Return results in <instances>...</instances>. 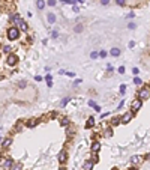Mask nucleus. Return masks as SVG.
Instances as JSON below:
<instances>
[{"label": "nucleus", "instance_id": "1", "mask_svg": "<svg viewBox=\"0 0 150 170\" xmlns=\"http://www.w3.org/2000/svg\"><path fill=\"white\" fill-rule=\"evenodd\" d=\"M18 36H20V29H18V27L12 26V27H9V29H8V38L11 39V41H15Z\"/></svg>", "mask_w": 150, "mask_h": 170}, {"label": "nucleus", "instance_id": "2", "mask_svg": "<svg viewBox=\"0 0 150 170\" xmlns=\"http://www.w3.org/2000/svg\"><path fill=\"white\" fill-rule=\"evenodd\" d=\"M138 98H140L141 101L149 99L150 98V89L149 87H141L140 90H138Z\"/></svg>", "mask_w": 150, "mask_h": 170}, {"label": "nucleus", "instance_id": "3", "mask_svg": "<svg viewBox=\"0 0 150 170\" xmlns=\"http://www.w3.org/2000/svg\"><path fill=\"white\" fill-rule=\"evenodd\" d=\"M143 107V101L140 99V98H137V99H134L131 103V109H132V113H137L138 110H140Z\"/></svg>", "mask_w": 150, "mask_h": 170}, {"label": "nucleus", "instance_id": "4", "mask_svg": "<svg viewBox=\"0 0 150 170\" xmlns=\"http://www.w3.org/2000/svg\"><path fill=\"white\" fill-rule=\"evenodd\" d=\"M132 116H134V113H132V111L125 113V115L120 117V123H129V122H131V119H132Z\"/></svg>", "mask_w": 150, "mask_h": 170}, {"label": "nucleus", "instance_id": "5", "mask_svg": "<svg viewBox=\"0 0 150 170\" xmlns=\"http://www.w3.org/2000/svg\"><path fill=\"white\" fill-rule=\"evenodd\" d=\"M6 62H8V65H9V66H15V65H17V62H18V57H17V54H12V53H11V54L8 56Z\"/></svg>", "mask_w": 150, "mask_h": 170}, {"label": "nucleus", "instance_id": "6", "mask_svg": "<svg viewBox=\"0 0 150 170\" xmlns=\"http://www.w3.org/2000/svg\"><path fill=\"white\" fill-rule=\"evenodd\" d=\"M57 160H59L60 164H63L66 160H68V152H66V151H62V152H60V154L57 155Z\"/></svg>", "mask_w": 150, "mask_h": 170}, {"label": "nucleus", "instance_id": "7", "mask_svg": "<svg viewBox=\"0 0 150 170\" xmlns=\"http://www.w3.org/2000/svg\"><path fill=\"white\" fill-rule=\"evenodd\" d=\"M21 17H20V14H14V15H11V23H12V24H20L21 23Z\"/></svg>", "mask_w": 150, "mask_h": 170}, {"label": "nucleus", "instance_id": "8", "mask_svg": "<svg viewBox=\"0 0 150 170\" xmlns=\"http://www.w3.org/2000/svg\"><path fill=\"white\" fill-rule=\"evenodd\" d=\"M99 151H101V143H99V141H93L92 143V152L93 154H98Z\"/></svg>", "mask_w": 150, "mask_h": 170}, {"label": "nucleus", "instance_id": "9", "mask_svg": "<svg viewBox=\"0 0 150 170\" xmlns=\"http://www.w3.org/2000/svg\"><path fill=\"white\" fill-rule=\"evenodd\" d=\"M12 166H14V161L11 160V158H8V160L3 163V167H5V169H9V170H11V169H12Z\"/></svg>", "mask_w": 150, "mask_h": 170}, {"label": "nucleus", "instance_id": "10", "mask_svg": "<svg viewBox=\"0 0 150 170\" xmlns=\"http://www.w3.org/2000/svg\"><path fill=\"white\" fill-rule=\"evenodd\" d=\"M47 18H48V23H50V24H54V23H56V15H54L53 12H48Z\"/></svg>", "mask_w": 150, "mask_h": 170}, {"label": "nucleus", "instance_id": "11", "mask_svg": "<svg viewBox=\"0 0 150 170\" xmlns=\"http://www.w3.org/2000/svg\"><path fill=\"white\" fill-rule=\"evenodd\" d=\"M93 169V163L92 161H86L83 164V170H92Z\"/></svg>", "mask_w": 150, "mask_h": 170}, {"label": "nucleus", "instance_id": "12", "mask_svg": "<svg viewBox=\"0 0 150 170\" xmlns=\"http://www.w3.org/2000/svg\"><path fill=\"white\" fill-rule=\"evenodd\" d=\"M18 26H20V30H23V32H27V29H29V26H27V23L24 20H21V23Z\"/></svg>", "mask_w": 150, "mask_h": 170}, {"label": "nucleus", "instance_id": "13", "mask_svg": "<svg viewBox=\"0 0 150 170\" xmlns=\"http://www.w3.org/2000/svg\"><path fill=\"white\" fill-rule=\"evenodd\" d=\"M66 134H68V135H74L75 134V128L72 125H68V127H66Z\"/></svg>", "mask_w": 150, "mask_h": 170}, {"label": "nucleus", "instance_id": "14", "mask_svg": "<svg viewBox=\"0 0 150 170\" xmlns=\"http://www.w3.org/2000/svg\"><path fill=\"white\" fill-rule=\"evenodd\" d=\"M89 105H90L92 109H95L96 111H101V107H99V105L95 103V101H92V99H90V101H89Z\"/></svg>", "mask_w": 150, "mask_h": 170}, {"label": "nucleus", "instance_id": "15", "mask_svg": "<svg viewBox=\"0 0 150 170\" xmlns=\"http://www.w3.org/2000/svg\"><path fill=\"white\" fill-rule=\"evenodd\" d=\"M110 54L113 56V57H119V56H120V50H119V48H111Z\"/></svg>", "mask_w": 150, "mask_h": 170}, {"label": "nucleus", "instance_id": "16", "mask_svg": "<svg viewBox=\"0 0 150 170\" xmlns=\"http://www.w3.org/2000/svg\"><path fill=\"white\" fill-rule=\"evenodd\" d=\"M36 123H38V122L35 121V119H30V121L26 122V127H27V128H33V127H36Z\"/></svg>", "mask_w": 150, "mask_h": 170}, {"label": "nucleus", "instance_id": "17", "mask_svg": "<svg viewBox=\"0 0 150 170\" xmlns=\"http://www.w3.org/2000/svg\"><path fill=\"white\" fill-rule=\"evenodd\" d=\"M93 125H95V119H93V117H89L87 122H86V128H92Z\"/></svg>", "mask_w": 150, "mask_h": 170}, {"label": "nucleus", "instance_id": "18", "mask_svg": "<svg viewBox=\"0 0 150 170\" xmlns=\"http://www.w3.org/2000/svg\"><path fill=\"white\" fill-rule=\"evenodd\" d=\"M45 80H47V86L48 87H53V77H51V74H48L45 77Z\"/></svg>", "mask_w": 150, "mask_h": 170}, {"label": "nucleus", "instance_id": "19", "mask_svg": "<svg viewBox=\"0 0 150 170\" xmlns=\"http://www.w3.org/2000/svg\"><path fill=\"white\" fill-rule=\"evenodd\" d=\"M119 123H120V117H119V116H116V117H113V119H111V125H113V127L119 125Z\"/></svg>", "mask_w": 150, "mask_h": 170}, {"label": "nucleus", "instance_id": "20", "mask_svg": "<svg viewBox=\"0 0 150 170\" xmlns=\"http://www.w3.org/2000/svg\"><path fill=\"white\" fill-rule=\"evenodd\" d=\"M36 8L38 9H44V8H45V2H44V0H38V2H36Z\"/></svg>", "mask_w": 150, "mask_h": 170}, {"label": "nucleus", "instance_id": "21", "mask_svg": "<svg viewBox=\"0 0 150 170\" xmlns=\"http://www.w3.org/2000/svg\"><path fill=\"white\" fill-rule=\"evenodd\" d=\"M140 161H141V158L138 157V155H134V157L131 158V163H132V164H137V163H140Z\"/></svg>", "mask_w": 150, "mask_h": 170}, {"label": "nucleus", "instance_id": "22", "mask_svg": "<svg viewBox=\"0 0 150 170\" xmlns=\"http://www.w3.org/2000/svg\"><path fill=\"white\" fill-rule=\"evenodd\" d=\"M60 123H62L63 127H68L69 125V119L68 117H62V119H60Z\"/></svg>", "mask_w": 150, "mask_h": 170}, {"label": "nucleus", "instance_id": "23", "mask_svg": "<svg viewBox=\"0 0 150 170\" xmlns=\"http://www.w3.org/2000/svg\"><path fill=\"white\" fill-rule=\"evenodd\" d=\"M69 101H71V96H66V98H63V99H62V103H60V105H62V107H65L66 104L69 103Z\"/></svg>", "mask_w": 150, "mask_h": 170}, {"label": "nucleus", "instance_id": "24", "mask_svg": "<svg viewBox=\"0 0 150 170\" xmlns=\"http://www.w3.org/2000/svg\"><path fill=\"white\" fill-rule=\"evenodd\" d=\"M21 167H23V166H21V163H15L11 170H21Z\"/></svg>", "mask_w": 150, "mask_h": 170}, {"label": "nucleus", "instance_id": "25", "mask_svg": "<svg viewBox=\"0 0 150 170\" xmlns=\"http://www.w3.org/2000/svg\"><path fill=\"white\" fill-rule=\"evenodd\" d=\"M3 51L8 53V54H11V51H12V47H9V45H5V47H3Z\"/></svg>", "mask_w": 150, "mask_h": 170}, {"label": "nucleus", "instance_id": "26", "mask_svg": "<svg viewBox=\"0 0 150 170\" xmlns=\"http://www.w3.org/2000/svg\"><path fill=\"white\" fill-rule=\"evenodd\" d=\"M104 133H105V137H111V134H113V129H111V128H107Z\"/></svg>", "mask_w": 150, "mask_h": 170}, {"label": "nucleus", "instance_id": "27", "mask_svg": "<svg viewBox=\"0 0 150 170\" xmlns=\"http://www.w3.org/2000/svg\"><path fill=\"white\" fill-rule=\"evenodd\" d=\"M11 143H12V140H11V139H5L3 140V146H5V148H8Z\"/></svg>", "mask_w": 150, "mask_h": 170}, {"label": "nucleus", "instance_id": "28", "mask_svg": "<svg viewBox=\"0 0 150 170\" xmlns=\"http://www.w3.org/2000/svg\"><path fill=\"white\" fill-rule=\"evenodd\" d=\"M134 84H137V86H140V84H143V81H141V78H138V77H135V78H134Z\"/></svg>", "mask_w": 150, "mask_h": 170}, {"label": "nucleus", "instance_id": "29", "mask_svg": "<svg viewBox=\"0 0 150 170\" xmlns=\"http://www.w3.org/2000/svg\"><path fill=\"white\" fill-rule=\"evenodd\" d=\"M26 86H27V83H26V81H24V80H21V81H20V83H18V87H20V89H24V87H26Z\"/></svg>", "mask_w": 150, "mask_h": 170}, {"label": "nucleus", "instance_id": "30", "mask_svg": "<svg viewBox=\"0 0 150 170\" xmlns=\"http://www.w3.org/2000/svg\"><path fill=\"white\" fill-rule=\"evenodd\" d=\"M74 30H75L77 33H80V32H83V26H81V24H78V26H75V27H74Z\"/></svg>", "mask_w": 150, "mask_h": 170}, {"label": "nucleus", "instance_id": "31", "mask_svg": "<svg viewBox=\"0 0 150 170\" xmlns=\"http://www.w3.org/2000/svg\"><path fill=\"white\" fill-rule=\"evenodd\" d=\"M116 3H117L119 6H125V5H126V0H116Z\"/></svg>", "mask_w": 150, "mask_h": 170}, {"label": "nucleus", "instance_id": "32", "mask_svg": "<svg viewBox=\"0 0 150 170\" xmlns=\"http://www.w3.org/2000/svg\"><path fill=\"white\" fill-rule=\"evenodd\" d=\"M125 92H126V84H122V86H120V93L125 95Z\"/></svg>", "mask_w": 150, "mask_h": 170}, {"label": "nucleus", "instance_id": "33", "mask_svg": "<svg viewBox=\"0 0 150 170\" xmlns=\"http://www.w3.org/2000/svg\"><path fill=\"white\" fill-rule=\"evenodd\" d=\"M135 27H137V24H135V23H129V24H128V29H131V30H134Z\"/></svg>", "mask_w": 150, "mask_h": 170}, {"label": "nucleus", "instance_id": "34", "mask_svg": "<svg viewBox=\"0 0 150 170\" xmlns=\"http://www.w3.org/2000/svg\"><path fill=\"white\" fill-rule=\"evenodd\" d=\"M98 56H99V53H96V51H92V53H90V57H92V59H96Z\"/></svg>", "mask_w": 150, "mask_h": 170}, {"label": "nucleus", "instance_id": "35", "mask_svg": "<svg viewBox=\"0 0 150 170\" xmlns=\"http://www.w3.org/2000/svg\"><path fill=\"white\" fill-rule=\"evenodd\" d=\"M47 5H48V6H54V5H56V0H48Z\"/></svg>", "mask_w": 150, "mask_h": 170}, {"label": "nucleus", "instance_id": "36", "mask_svg": "<svg viewBox=\"0 0 150 170\" xmlns=\"http://www.w3.org/2000/svg\"><path fill=\"white\" fill-rule=\"evenodd\" d=\"M117 71H119V74H125V66H120Z\"/></svg>", "mask_w": 150, "mask_h": 170}, {"label": "nucleus", "instance_id": "37", "mask_svg": "<svg viewBox=\"0 0 150 170\" xmlns=\"http://www.w3.org/2000/svg\"><path fill=\"white\" fill-rule=\"evenodd\" d=\"M138 72H140V71H138V68H134V69H132V74H134V75H138Z\"/></svg>", "mask_w": 150, "mask_h": 170}, {"label": "nucleus", "instance_id": "38", "mask_svg": "<svg viewBox=\"0 0 150 170\" xmlns=\"http://www.w3.org/2000/svg\"><path fill=\"white\" fill-rule=\"evenodd\" d=\"M126 17H128V18H134V17H135V14H134V12H129V14H128Z\"/></svg>", "mask_w": 150, "mask_h": 170}, {"label": "nucleus", "instance_id": "39", "mask_svg": "<svg viewBox=\"0 0 150 170\" xmlns=\"http://www.w3.org/2000/svg\"><path fill=\"white\" fill-rule=\"evenodd\" d=\"M99 56H101V57H105V56H107V51H104V50H102V51L99 53Z\"/></svg>", "mask_w": 150, "mask_h": 170}, {"label": "nucleus", "instance_id": "40", "mask_svg": "<svg viewBox=\"0 0 150 170\" xmlns=\"http://www.w3.org/2000/svg\"><path fill=\"white\" fill-rule=\"evenodd\" d=\"M56 116H57V113H56V111H51V113H50V117H56Z\"/></svg>", "mask_w": 150, "mask_h": 170}, {"label": "nucleus", "instance_id": "41", "mask_svg": "<svg viewBox=\"0 0 150 170\" xmlns=\"http://www.w3.org/2000/svg\"><path fill=\"white\" fill-rule=\"evenodd\" d=\"M66 75H69V77H75V72H66Z\"/></svg>", "mask_w": 150, "mask_h": 170}, {"label": "nucleus", "instance_id": "42", "mask_svg": "<svg viewBox=\"0 0 150 170\" xmlns=\"http://www.w3.org/2000/svg\"><path fill=\"white\" fill-rule=\"evenodd\" d=\"M57 36H59V33H57V30H54V32H53V38H57Z\"/></svg>", "mask_w": 150, "mask_h": 170}, {"label": "nucleus", "instance_id": "43", "mask_svg": "<svg viewBox=\"0 0 150 170\" xmlns=\"http://www.w3.org/2000/svg\"><path fill=\"white\" fill-rule=\"evenodd\" d=\"M35 80H36V81H41V80H42V77H41V75H36V77H35Z\"/></svg>", "mask_w": 150, "mask_h": 170}, {"label": "nucleus", "instance_id": "44", "mask_svg": "<svg viewBox=\"0 0 150 170\" xmlns=\"http://www.w3.org/2000/svg\"><path fill=\"white\" fill-rule=\"evenodd\" d=\"M101 3H102V5H108L110 0H101Z\"/></svg>", "mask_w": 150, "mask_h": 170}, {"label": "nucleus", "instance_id": "45", "mask_svg": "<svg viewBox=\"0 0 150 170\" xmlns=\"http://www.w3.org/2000/svg\"><path fill=\"white\" fill-rule=\"evenodd\" d=\"M123 104H125V103H123V101H122V103L119 104V109H117V110H120V109H123Z\"/></svg>", "mask_w": 150, "mask_h": 170}, {"label": "nucleus", "instance_id": "46", "mask_svg": "<svg viewBox=\"0 0 150 170\" xmlns=\"http://www.w3.org/2000/svg\"><path fill=\"white\" fill-rule=\"evenodd\" d=\"M129 47H131V48H132V47H135V42H134V41H131V42H129Z\"/></svg>", "mask_w": 150, "mask_h": 170}, {"label": "nucleus", "instance_id": "47", "mask_svg": "<svg viewBox=\"0 0 150 170\" xmlns=\"http://www.w3.org/2000/svg\"><path fill=\"white\" fill-rule=\"evenodd\" d=\"M59 170H66V167H63V166H60V167H59Z\"/></svg>", "mask_w": 150, "mask_h": 170}, {"label": "nucleus", "instance_id": "48", "mask_svg": "<svg viewBox=\"0 0 150 170\" xmlns=\"http://www.w3.org/2000/svg\"><path fill=\"white\" fill-rule=\"evenodd\" d=\"M146 160H150V154H147V155H146Z\"/></svg>", "mask_w": 150, "mask_h": 170}, {"label": "nucleus", "instance_id": "49", "mask_svg": "<svg viewBox=\"0 0 150 170\" xmlns=\"http://www.w3.org/2000/svg\"><path fill=\"white\" fill-rule=\"evenodd\" d=\"M75 2H80V3H81V2H83V0H75Z\"/></svg>", "mask_w": 150, "mask_h": 170}, {"label": "nucleus", "instance_id": "50", "mask_svg": "<svg viewBox=\"0 0 150 170\" xmlns=\"http://www.w3.org/2000/svg\"><path fill=\"white\" fill-rule=\"evenodd\" d=\"M131 170H134V169H131Z\"/></svg>", "mask_w": 150, "mask_h": 170}]
</instances>
